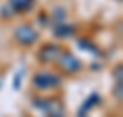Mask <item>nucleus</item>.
I'll use <instances>...</instances> for the list:
<instances>
[{"label":"nucleus","instance_id":"obj_1","mask_svg":"<svg viewBox=\"0 0 123 117\" xmlns=\"http://www.w3.org/2000/svg\"><path fill=\"white\" fill-rule=\"evenodd\" d=\"M33 82H35V86L39 88V90H50V88L57 86L61 81H59V77H55L53 73L44 71V73H39V75L33 79Z\"/></svg>","mask_w":123,"mask_h":117},{"label":"nucleus","instance_id":"obj_2","mask_svg":"<svg viewBox=\"0 0 123 117\" xmlns=\"http://www.w3.org/2000/svg\"><path fill=\"white\" fill-rule=\"evenodd\" d=\"M15 37L22 44H31V42L37 40V31L33 28H30V26H20V28H17Z\"/></svg>","mask_w":123,"mask_h":117},{"label":"nucleus","instance_id":"obj_3","mask_svg":"<svg viewBox=\"0 0 123 117\" xmlns=\"http://www.w3.org/2000/svg\"><path fill=\"white\" fill-rule=\"evenodd\" d=\"M59 53H61V50H59L57 46H46L41 51V57L44 59V61H53V59L59 57Z\"/></svg>","mask_w":123,"mask_h":117},{"label":"nucleus","instance_id":"obj_4","mask_svg":"<svg viewBox=\"0 0 123 117\" xmlns=\"http://www.w3.org/2000/svg\"><path fill=\"white\" fill-rule=\"evenodd\" d=\"M11 6L18 11H24V9H30L31 4H33V0H9Z\"/></svg>","mask_w":123,"mask_h":117},{"label":"nucleus","instance_id":"obj_5","mask_svg":"<svg viewBox=\"0 0 123 117\" xmlns=\"http://www.w3.org/2000/svg\"><path fill=\"white\" fill-rule=\"evenodd\" d=\"M66 59H68V62L62 61V66L66 68V70H72L74 71V70H79V68H81V62L77 61L75 57H66Z\"/></svg>","mask_w":123,"mask_h":117},{"label":"nucleus","instance_id":"obj_6","mask_svg":"<svg viewBox=\"0 0 123 117\" xmlns=\"http://www.w3.org/2000/svg\"><path fill=\"white\" fill-rule=\"evenodd\" d=\"M55 117H57V115H55ZM59 117H61V115H59Z\"/></svg>","mask_w":123,"mask_h":117}]
</instances>
